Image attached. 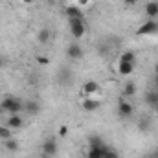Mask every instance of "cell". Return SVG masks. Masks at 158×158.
Wrapping results in <instances>:
<instances>
[{"label":"cell","mask_w":158,"mask_h":158,"mask_svg":"<svg viewBox=\"0 0 158 158\" xmlns=\"http://www.w3.org/2000/svg\"><path fill=\"white\" fill-rule=\"evenodd\" d=\"M103 158H119V155H118V151L116 149H112V147H105L103 149Z\"/></svg>","instance_id":"44dd1931"},{"label":"cell","mask_w":158,"mask_h":158,"mask_svg":"<svg viewBox=\"0 0 158 158\" xmlns=\"http://www.w3.org/2000/svg\"><path fill=\"white\" fill-rule=\"evenodd\" d=\"M156 86H158V74H156Z\"/></svg>","instance_id":"836d02e7"},{"label":"cell","mask_w":158,"mask_h":158,"mask_svg":"<svg viewBox=\"0 0 158 158\" xmlns=\"http://www.w3.org/2000/svg\"><path fill=\"white\" fill-rule=\"evenodd\" d=\"M7 138H13V132L7 125H0V140H7Z\"/></svg>","instance_id":"ffe728a7"},{"label":"cell","mask_w":158,"mask_h":158,"mask_svg":"<svg viewBox=\"0 0 158 158\" xmlns=\"http://www.w3.org/2000/svg\"><path fill=\"white\" fill-rule=\"evenodd\" d=\"M153 156H155V158H158V151H155V153H153Z\"/></svg>","instance_id":"4dcf8cb0"},{"label":"cell","mask_w":158,"mask_h":158,"mask_svg":"<svg viewBox=\"0 0 158 158\" xmlns=\"http://www.w3.org/2000/svg\"><path fill=\"white\" fill-rule=\"evenodd\" d=\"M6 125L11 129V131H15V129H20L22 125H24V119L20 114H11L9 118L6 119Z\"/></svg>","instance_id":"9c48e42d"},{"label":"cell","mask_w":158,"mask_h":158,"mask_svg":"<svg viewBox=\"0 0 158 158\" xmlns=\"http://www.w3.org/2000/svg\"><path fill=\"white\" fill-rule=\"evenodd\" d=\"M0 107H2L6 112H9V114H20V112L24 110V101H20L19 98L7 96V98H4V101H2Z\"/></svg>","instance_id":"6da1fadb"},{"label":"cell","mask_w":158,"mask_h":158,"mask_svg":"<svg viewBox=\"0 0 158 158\" xmlns=\"http://www.w3.org/2000/svg\"><path fill=\"white\" fill-rule=\"evenodd\" d=\"M145 15L149 19H156L158 17V2H149L145 6Z\"/></svg>","instance_id":"4fadbf2b"},{"label":"cell","mask_w":158,"mask_h":158,"mask_svg":"<svg viewBox=\"0 0 158 158\" xmlns=\"http://www.w3.org/2000/svg\"><path fill=\"white\" fill-rule=\"evenodd\" d=\"M46 2H50V4H53V2H55V0H46Z\"/></svg>","instance_id":"d6a6232c"},{"label":"cell","mask_w":158,"mask_h":158,"mask_svg":"<svg viewBox=\"0 0 158 158\" xmlns=\"http://www.w3.org/2000/svg\"><path fill=\"white\" fill-rule=\"evenodd\" d=\"M138 129H140V131H149V129H151V123H149V119H147V118L140 119V123H138Z\"/></svg>","instance_id":"603a6c76"},{"label":"cell","mask_w":158,"mask_h":158,"mask_svg":"<svg viewBox=\"0 0 158 158\" xmlns=\"http://www.w3.org/2000/svg\"><path fill=\"white\" fill-rule=\"evenodd\" d=\"M119 63H131V64H136V53H134V52H123L121 57H119Z\"/></svg>","instance_id":"2e32d148"},{"label":"cell","mask_w":158,"mask_h":158,"mask_svg":"<svg viewBox=\"0 0 158 158\" xmlns=\"http://www.w3.org/2000/svg\"><path fill=\"white\" fill-rule=\"evenodd\" d=\"M50 39H52V31H50L48 28H42L39 31V35H37V40H39L40 44H48Z\"/></svg>","instance_id":"9a60e30c"},{"label":"cell","mask_w":158,"mask_h":158,"mask_svg":"<svg viewBox=\"0 0 158 158\" xmlns=\"http://www.w3.org/2000/svg\"><path fill=\"white\" fill-rule=\"evenodd\" d=\"M37 63L39 64H50V59L48 57H37Z\"/></svg>","instance_id":"d4e9b609"},{"label":"cell","mask_w":158,"mask_h":158,"mask_svg":"<svg viewBox=\"0 0 158 158\" xmlns=\"http://www.w3.org/2000/svg\"><path fill=\"white\" fill-rule=\"evenodd\" d=\"M132 112H134L132 103H129L125 98H119V101H118V114H119V118H131V116H132Z\"/></svg>","instance_id":"277c9868"},{"label":"cell","mask_w":158,"mask_h":158,"mask_svg":"<svg viewBox=\"0 0 158 158\" xmlns=\"http://www.w3.org/2000/svg\"><path fill=\"white\" fill-rule=\"evenodd\" d=\"M136 2H138V0H123V4H125V6H129V7H131V6H134Z\"/></svg>","instance_id":"484cf974"},{"label":"cell","mask_w":158,"mask_h":158,"mask_svg":"<svg viewBox=\"0 0 158 158\" xmlns=\"http://www.w3.org/2000/svg\"><path fill=\"white\" fill-rule=\"evenodd\" d=\"M81 92H83V96H85V98H94V96L99 92V85H98L96 81H86V83L83 85Z\"/></svg>","instance_id":"8992f818"},{"label":"cell","mask_w":158,"mask_h":158,"mask_svg":"<svg viewBox=\"0 0 158 158\" xmlns=\"http://www.w3.org/2000/svg\"><path fill=\"white\" fill-rule=\"evenodd\" d=\"M20 2H22V4H26V6H30V4H33L35 0H20Z\"/></svg>","instance_id":"83f0119b"},{"label":"cell","mask_w":158,"mask_h":158,"mask_svg":"<svg viewBox=\"0 0 158 158\" xmlns=\"http://www.w3.org/2000/svg\"><path fill=\"white\" fill-rule=\"evenodd\" d=\"M66 134H68V127H66V125H61V127H59V136L64 138Z\"/></svg>","instance_id":"cb8c5ba5"},{"label":"cell","mask_w":158,"mask_h":158,"mask_svg":"<svg viewBox=\"0 0 158 158\" xmlns=\"http://www.w3.org/2000/svg\"><path fill=\"white\" fill-rule=\"evenodd\" d=\"M4 147L7 151H17L19 149V142L15 138H7V140H4Z\"/></svg>","instance_id":"d6986e66"},{"label":"cell","mask_w":158,"mask_h":158,"mask_svg":"<svg viewBox=\"0 0 158 158\" xmlns=\"http://www.w3.org/2000/svg\"><path fill=\"white\" fill-rule=\"evenodd\" d=\"M2 66H6V59H4V57H0V68H2Z\"/></svg>","instance_id":"f1b7e54d"},{"label":"cell","mask_w":158,"mask_h":158,"mask_svg":"<svg viewBox=\"0 0 158 158\" xmlns=\"http://www.w3.org/2000/svg\"><path fill=\"white\" fill-rule=\"evenodd\" d=\"M42 153L46 156H55L57 155V142H55V138H48L42 143Z\"/></svg>","instance_id":"52a82bcc"},{"label":"cell","mask_w":158,"mask_h":158,"mask_svg":"<svg viewBox=\"0 0 158 158\" xmlns=\"http://www.w3.org/2000/svg\"><path fill=\"white\" fill-rule=\"evenodd\" d=\"M24 110H26L28 114H37L40 110V105L37 101H28V103H24Z\"/></svg>","instance_id":"e0dca14e"},{"label":"cell","mask_w":158,"mask_h":158,"mask_svg":"<svg viewBox=\"0 0 158 158\" xmlns=\"http://www.w3.org/2000/svg\"><path fill=\"white\" fill-rule=\"evenodd\" d=\"M88 145L99 147V145H105V143H103V140H101L99 136H90V138H88Z\"/></svg>","instance_id":"7402d4cb"},{"label":"cell","mask_w":158,"mask_h":158,"mask_svg":"<svg viewBox=\"0 0 158 158\" xmlns=\"http://www.w3.org/2000/svg\"><path fill=\"white\" fill-rule=\"evenodd\" d=\"M107 145H99V147H94V145H88V151H86V158H103V149Z\"/></svg>","instance_id":"8fae6325"},{"label":"cell","mask_w":158,"mask_h":158,"mask_svg":"<svg viewBox=\"0 0 158 158\" xmlns=\"http://www.w3.org/2000/svg\"><path fill=\"white\" fill-rule=\"evenodd\" d=\"M66 55H68L72 61L81 59V57H83V48H81V44H77V42L70 44V46H68V50H66Z\"/></svg>","instance_id":"ba28073f"},{"label":"cell","mask_w":158,"mask_h":158,"mask_svg":"<svg viewBox=\"0 0 158 158\" xmlns=\"http://www.w3.org/2000/svg\"><path fill=\"white\" fill-rule=\"evenodd\" d=\"M118 72L121 74V76H131V74L134 72V64H131V63H119Z\"/></svg>","instance_id":"5bb4252c"},{"label":"cell","mask_w":158,"mask_h":158,"mask_svg":"<svg viewBox=\"0 0 158 158\" xmlns=\"http://www.w3.org/2000/svg\"><path fill=\"white\" fill-rule=\"evenodd\" d=\"M99 105H101V103H99L98 99H94V98H85V101L81 103L83 110H86V112H94V110H98Z\"/></svg>","instance_id":"30bf717a"},{"label":"cell","mask_w":158,"mask_h":158,"mask_svg":"<svg viewBox=\"0 0 158 158\" xmlns=\"http://www.w3.org/2000/svg\"><path fill=\"white\" fill-rule=\"evenodd\" d=\"M145 103L153 109L158 103V92H147V94H145Z\"/></svg>","instance_id":"ac0fdd59"},{"label":"cell","mask_w":158,"mask_h":158,"mask_svg":"<svg viewBox=\"0 0 158 158\" xmlns=\"http://www.w3.org/2000/svg\"><path fill=\"white\" fill-rule=\"evenodd\" d=\"M145 158H155V156H153V155H147V156H145Z\"/></svg>","instance_id":"1f68e13d"},{"label":"cell","mask_w":158,"mask_h":158,"mask_svg":"<svg viewBox=\"0 0 158 158\" xmlns=\"http://www.w3.org/2000/svg\"><path fill=\"white\" fill-rule=\"evenodd\" d=\"M153 109H155V112H156V114H158V103H156V105H155V107H153Z\"/></svg>","instance_id":"f546056e"},{"label":"cell","mask_w":158,"mask_h":158,"mask_svg":"<svg viewBox=\"0 0 158 158\" xmlns=\"http://www.w3.org/2000/svg\"><path fill=\"white\" fill-rule=\"evenodd\" d=\"M136 94V85L134 83H125L123 85V90H121V98H132Z\"/></svg>","instance_id":"7c38bea8"},{"label":"cell","mask_w":158,"mask_h":158,"mask_svg":"<svg viewBox=\"0 0 158 158\" xmlns=\"http://www.w3.org/2000/svg\"><path fill=\"white\" fill-rule=\"evenodd\" d=\"M88 2H90V0H77V6L79 7H83V6H86Z\"/></svg>","instance_id":"4316f807"},{"label":"cell","mask_w":158,"mask_h":158,"mask_svg":"<svg viewBox=\"0 0 158 158\" xmlns=\"http://www.w3.org/2000/svg\"><path fill=\"white\" fill-rule=\"evenodd\" d=\"M64 17L68 20H83V11L77 4L76 6H66L64 7Z\"/></svg>","instance_id":"5b68a950"},{"label":"cell","mask_w":158,"mask_h":158,"mask_svg":"<svg viewBox=\"0 0 158 158\" xmlns=\"http://www.w3.org/2000/svg\"><path fill=\"white\" fill-rule=\"evenodd\" d=\"M158 33V20L155 19H149V20H145L138 30H136V35L138 37H145V35H155Z\"/></svg>","instance_id":"7a4b0ae2"},{"label":"cell","mask_w":158,"mask_h":158,"mask_svg":"<svg viewBox=\"0 0 158 158\" xmlns=\"http://www.w3.org/2000/svg\"><path fill=\"white\" fill-rule=\"evenodd\" d=\"M68 24H70V33H72L74 39H81L86 33L85 20H68Z\"/></svg>","instance_id":"3957f363"}]
</instances>
